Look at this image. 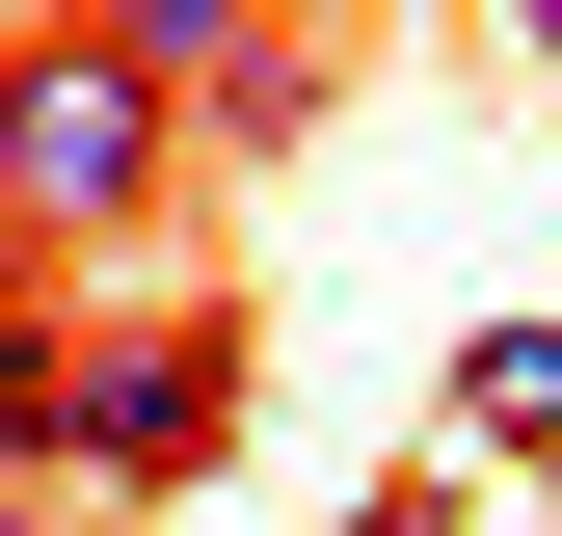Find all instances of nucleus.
Returning a JSON list of instances; mask_svg holds the SVG:
<instances>
[{"label":"nucleus","mask_w":562,"mask_h":536,"mask_svg":"<svg viewBox=\"0 0 562 536\" xmlns=\"http://www.w3.org/2000/svg\"><path fill=\"white\" fill-rule=\"evenodd\" d=\"M241 429V295H134V322H81L54 349V510H134V483H188V456Z\"/></svg>","instance_id":"nucleus-2"},{"label":"nucleus","mask_w":562,"mask_h":536,"mask_svg":"<svg viewBox=\"0 0 562 536\" xmlns=\"http://www.w3.org/2000/svg\"><path fill=\"white\" fill-rule=\"evenodd\" d=\"M134 54H161L188 161H295V134L348 108V27H322V0H134Z\"/></svg>","instance_id":"nucleus-3"},{"label":"nucleus","mask_w":562,"mask_h":536,"mask_svg":"<svg viewBox=\"0 0 562 536\" xmlns=\"http://www.w3.org/2000/svg\"><path fill=\"white\" fill-rule=\"evenodd\" d=\"M375 536H429V510H375Z\"/></svg>","instance_id":"nucleus-7"},{"label":"nucleus","mask_w":562,"mask_h":536,"mask_svg":"<svg viewBox=\"0 0 562 536\" xmlns=\"http://www.w3.org/2000/svg\"><path fill=\"white\" fill-rule=\"evenodd\" d=\"M456 429H509V456L562 429V322H482V376H456Z\"/></svg>","instance_id":"nucleus-4"},{"label":"nucleus","mask_w":562,"mask_h":536,"mask_svg":"<svg viewBox=\"0 0 562 536\" xmlns=\"http://www.w3.org/2000/svg\"><path fill=\"white\" fill-rule=\"evenodd\" d=\"M536 81H562V0H536Z\"/></svg>","instance_id":"nucleus-6"},{"label":"nucleus","mask_w":562,"mask_h":536,"mask_svg":"<svg viewBox=\"0 0 562 536\" xmlns=\"http://www.w3.org/2000/svg\"><path fill=\"white\" fill-rule=\"evenodd\" d=\"M161 188H188V108L134 54V0H27L0 27V242L108 268V242H161Z\"/></svg>","instance_id":"nucleus-1"},{"label":"nucleus","mask_w":562,"mask_h":536,"mask_svg":"<svg viewBox=\"0 0 562 536\" xmlns=\"http://www.w3.org/2000/svg\"><path fill=\"white\" fill-rule=\"evenodd\" d=\"M0 536H81V510H27V483H0Z\"/></svg>","instance_id":"nucleus-5"}]
</instances>
